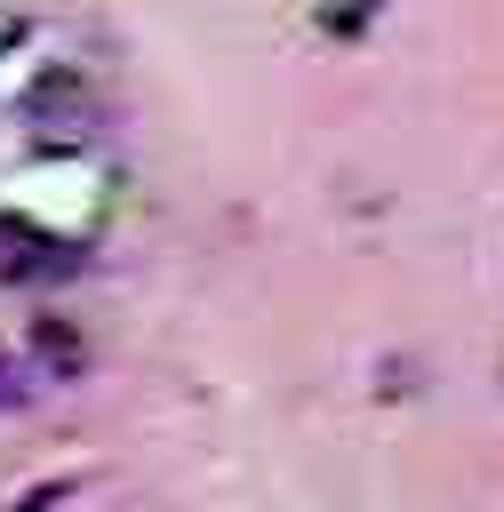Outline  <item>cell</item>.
<instances>
[{
	"label": "cell",
	"mask_w": 504,
	"mask_h": 512,
	"mask_svg": "<svg viewBox=\"0 0 504 512\" xmlns=\"http://www.w3.org/2000/svg\"><path fill=\"white\" fill-rule=\"evenodd\" d=\"M0 272H8V280H64V272H80V248L8 216V224H0Z\"/></svg>",
	"instance_id": "obj_1"
},
{
	"label": "cell",
	"mask_w": 504,
	"mask_h": 512,
	"mask_svg": "<svg viewBox=\"0 0 504 512\" xmlns=\"http://www.w3.org/2000/svg\"><path fill=\"white\" fill-rule=\"evenodd\" d=\"M24 120H32L40 136H56V128H64V136H88L96 112H88V88H80L72 72H40L32 96H24Z\"/></svg>",
	"instance_id": "obj_2"
},
{
	"label": "cell",
	"mask_w": 504,
	"mask_h": 512,
	"mask_svg": "<svg viewBox=\"0 0 504 512\" xmlns=\"http://www.w3.org/2000/svg\"><path fill=\"white\" fill-rule=\"evenodd\" d=\"M32 352L48 360V376H80V328L72 320H32Z\"/></svg>",
	"instance_id": "obj_3"
},
{
	"label": "cell",
	"mask_w": 504,
	"mask_h": 512,
	"mask_svg": "<svg viewBox=\"0 0 504 512\" xmlns=\"http://www.w3.org/2000/svg\"><path fill=\"white\" fill-rule=\"evenodd\" d=\"M0 400H16V360H8V344H0Z\"/></svg>",
	"instance_id": "obj_4"
}]
</instances>
